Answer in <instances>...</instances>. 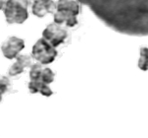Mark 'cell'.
<instances>
[{
	"mask_svg": "<svg viewBox=\"0 0 148 138\" xmlns=\"http://www.w3.org/2000/svg\"><path fill=\"white\" fill-rule=\"evenodd\" d=\"M2 98H3V94H2V93L0 92V102L2 101Z\"/></svg>",
	"mask_w": 148,
	"mask_h": 138,
	"instance_id": "obj_12",
	"label": "cell"
},
{
	"mask_svg": "<svg viewBox=\"0 0 148 138\" xmlns=\"http://www.w3.org/2000/svg\"><path fill=\"white\" fill-rule=\"evenodd\" d=\"M55 78V74L49 67H44L42 70L41 77H40V81L45 83V84H50L54 81Z\"/></svg>",
	"mask_w": 148,
	"mask_h": 138,
	"instance_id": "obj_10",
	"label": "cell"
},
{
	"mask_svg": "<svg viewBox=\"0 0 148 138\" xmlns=\"http://www.w3.org/2000/svg\"><path fill=\"white\" fill-rule=\"evenodd\" d=\"M113 31L132 37L148 36V0H77Z\"/></svg>",
	"mask_w": 148,
	"mask_h": 138,
	"instance_id": "obj_1",
	"label": "cell"
},
{
	"mask_svg": "<svg viewBox=\"0 0 148 138\" xmlns=\"http://www.w3.org/2000/svg\"><path fill=\"white\" fill-rule=\"evenodd\" d=\"M25 47L24 40L18 37H9L1 46V51L3 55L8 59H13L18 56L20 51H23Z\"/></svg>",
	"mask_w": 148,
	"mask_h": 138,
	"instance_id": "obj_6",
	"label": "cell"
},
{
	"mask_svg": "<svg viewBox=\"0 0 148 138\" xmlns=\"http://www.w3.org/2000/svg\"><path fill=\"white\" fill-rule=\"evenodd\" d=\"M57 54H58V51H56V47L52 46L43 37L39 39L36 42L32 51V58L37 60L39 63L43 65L52 63L57 57Z\"/></svg>",
	"mask_w": 148,
	"mask_h": 138,
	"instance_id": "obj_4",
	"label": "cell"
},
{
	"mask_svg": "<svg viewBox=\"0 0 148 138\" xmlns=\"http://www.w3.org/2000/svg\"><path fill=\"white\" fill-rule=\"evenodd\" d=\"M16 62L10 67L9 75L10 76H17L24 72L25 68L32 66V57L27 54H22L16 57Z\"/></svg>",
	"mask_w": 148,
	"mask_h": 138,
	"instance_id": "obj_8",
	"label": "cell"
},
{
	"mask_svg": "<svg viewBox=\"0 0 148 138\" xmlns=\"http://www.w3.org/2000/svg\"><path fill=\"white\" fill-rule=\"evenodd\" d=\"M31 0H6L3 9L8 24H23L29 18V8Z\"/></svg>",
	"mask_w": 148,
	"mask_h": 138,
	"instance_id": "obj_3",
	"label": "cell"
},
{
	"mask_svg": "<svg viewBox=\"0 0 148 138\" xmlns=\"http://www.w3.org/2000/svg\"><path fill=\"white\" fill-rule=\"evenodd\" d=\"M29 90L32 94L40 93L41 95H43L45 97H50L53 94L48 84H45L41 81H32V80H31L29 83Z\"/></svg>",
	"mask_w": 148,
	"mask_h": 138,
	"instance_id": "obj_9",
	"label": "cell"
},
{
	"mask_svg": "<svg viewBox=\"0 0 148 138\" xmlns=\"http://www.w3.org/2000/svg\"><path fill=\"white\" fill-rule=\"evenodd\" d=\"M5 3H6V0H0V10L3 9Z\"/></svg>",
	"mask_w": 148,
	"mask_h": 138,
	"instance_id": "obj_11",
	"label": "cell"
},
{
	"mask_svg": "<svg viewBox=\"0 0 148 138\" xmlns=\"http://www.w3.org/2000/svg\"><path fill=\"white\" fill-rule=\"evenodd\" d=\"M42 37L48 42L52 46L57 47L67 40L68 32L61 25L53 23L45 28L42 33Z\"/></svg>",
	"mask_w": 148,
	"mask_h": 138,
	"instance_id": "obj_5",
	"label": "cell"
},
{
	"mask_svg": "<svg viewBox=\"0 0 148 138\" xmlns=\"http://www.w3.org/2000/svg\"><path fill=\"white\" fill-rule=\"evenodd\" d=\"M56 13L54 21L58 25H65L73 28L77 26L79 21L77 17L81 13V3L77 0H58L56 2Z\"/></svg>",
	"mask_w": 148,
	"mask_h": 138,
	"instance_id": "obj_2",
	"label": "cell"
},
{
	"mask_svg": "<svg viewBox=\"0 0 148 138\" xmlns=\"http://www.w3.org/2000/svg\"><path fill=\"white\" fill-rule=\"evenodd\" d=\"M56 9V3L53 0H34L32 3V14L42 18L46 14L53 13Z\"/></svg>",
	"mask_w": 148,
	"mask_h": 138,
	"instance_id": "obj_7",
	"label": "cell"
}]
</instances>
